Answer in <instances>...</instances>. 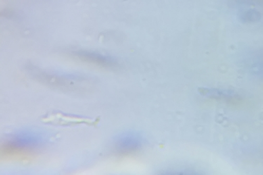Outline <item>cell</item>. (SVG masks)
I'll return each instance as SVG.
<instances>
[{
	"label": "cell",
	"mask_w": 263,
	"mask_h": 175,
	"mask_svg": "<svg viewBox=\"0 0 263 175\" xmlns=\"http://www.w3.org/2000/svg\"><path fill=\"white\" fill-rule=\"evenodd\" d=\"M199 91L201 95L209 98H214V99L230 100L236 98L235 93L230 91H226V90L203 88H199Z\"/></svg>",
	"instance_id": "8992f818"
},
{
	"label": "cell",
	"mask_w": 263,
	"mask_h": 175,
	"mask_svg": "<svg viewBox=\"0 0 263 175\" xmlns=\"http://www.w3.org/2000/svg\"><path fill=\"white\" fill-rule=\"evenodd\" d=\"M36 79L42 83L53 86V87L62 88L65 90H77L79 85L83 82L82 79L70 76H57L41 73L36 76Z\"/></svg>",
	"instance_id": "3957f363"
},
{
	"label": "cell",
	"mask_w": 263,
	"mask_h": 175,
	"mask_svg": "<svg viewBox=\"0 0 263 175\" xmlns=\"http://www.w3.org/2000/svg\"><path fill=\"white\" fill-rule=\"evenodd\" d=\"M143 139L139 134L126 132L115 140V151L120 155H129L139 151L143 147Z\"/></svg>",
	"instance_id": "7a4b0ae2"
},
{
	"label": "cell",
	"mask_w": 263,
	"mask_h": 175,
	"mask_svg": "<svg viewBox=\"0 0 263 175\" xmlns=\"http://www.w3.org/2000/svg\"><path fill=\"white\" fill-rule=\"evenodd\" d=\"M43 139L31 131H22L10 137L2 146L4 157H24L33 154L41 147Z\"/></svg>",
	"instance_id": "6da1fadb"
},
{
	"label": "cell",
	"mask_w": 263,
	"mask_h": 175,
	"mask_svg": "<svg viewBox=\"0 0 263 175\" xmlns=\"http://www.w3.org/2000/svg\"><path fill=\"white\" fill-rule=\"evenodd\" d=\"M45 119L46 120L44 121L48 123L58 125H71L88 122V119L82 116H72L62 112L53 113V115L45 117Z\"/></svg>",
	"instance_id": "5b68a950"
},
{
	"label": "cell",
	"mask_w": 263,
	"mask_h": 175,
	"mask_svg": "<svg viewBox=\"0 0 263 175\" xmlns=\"http://www.w3.org/2000/svg\"><path fill=\"white\" fill-rule=\"evenodd\" d=\"M163 174H198L192 171H171V172H165Z\"/></svg>",
	"instance_id": "52a82bcc"
},
{
	"label": "cell",
	"mask_w": 263,
	"mask_h": 175,
	"mask_svg": "<svg viewBox=\"0 0 263 175\" xmlns=\"http://www.w3.org/2000/svg\"><path fill=\"white\" fill-rule=\"evenodd\" d=\"M74 55L82 61L99 65V66L112 68L117 65V63L112 57L105 56L94 52L78 51L74 53Z\"/></svg>",
	"instance_id": "277c9868"
}]
</instances>
